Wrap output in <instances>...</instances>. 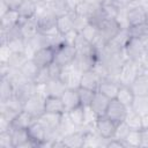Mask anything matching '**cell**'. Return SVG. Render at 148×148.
<instances>
[{
  "mask_svg": "<svg viewBox=\"0 0 148 148\" xmlns=\"http://www.w3.org/2000/svg\"><path fill=\"white\" fill-rule=\"evenodd\" d=\"M37 16H38V31L42 35H57L58 29H57V16L50 12L44 2L42 5H38V10H37Z\"/></svg>",
  "mask_w": 148,
  "mask_h": 148,
  "instance_id": "cell-1",
  "label": "cell"
},
{
  "mask_svg": "<svg viewBox=\"0 0 148 148\" xmlns=\"http://www.w3.org/2000/svg\"><path fill=\"white\" fill-rule=\"evenodd\" d=\"M143 72L142 66L131 59H126L120 72L118 75V81L120 84L124 86H131L133 83V81Z\"/></svg>",
  "mask_w": 148,
  "mask_h": 148,
  "instance_id": "cell-2",
  "label": "cell"
},
{
  "mask_svg": "<svg viewBox=\"0 0 148 148\" xmlns=\"http://www.w3.org/2000/svg\"><path fill=\"white\" fill-rule=\"evenodd\" d=\"M126 21L128 27L147 22V12L140 0H133L126 8Z\"/></svg>",
  "mask_w": 148,
  "mask_h": 148,
  "instance_id": "cell-3",
  "label": "cell"
},
{
  "mask_svg": "<svg viewBox=\"0 0 148 148\" xmlns=\"http://www.w3.org/2000/svg\"><path fill=\"white\" fill-rule=\"evenodd\" d=\"M76 57V49L72 44L62 43L54 47V61L60 66L71 65Z\"/></svg>",
  "mask_w": 148,
  "mask_h": 148,
  "instance_id": "cell-4",
  "label": "cell"
},
{
  "mask_svg": "<svg viewBox=\"0 0 148 148\" xmlns=\"http://www.w3.org/2000/svg\"><path fill=\"white\" fill-rule=\"evenodd\" d=\"M23 110L29 112L35 119H38L45 112V97L39 94L32 95L24 102Z\"/></svg>",
  "mask_w": 148,
  "mask_h": 148,
  "instance_id": "cell-5",
  "label": "cell"
},
{
  "mask_svg": "<svg viewBox=\"0 0 148 148\" xmlns=\"http://www.w3.org/2000/svg\"><path fill=\"white\" fill-rule=\"evenodd\" d=\"M121 29L120 24L116 18H106L99 25V35H101V42L103 45H106L113 37L118 34V31Z\"/></svg>",
  "mask_w": 148,
  "mask_h": 148,
  "instance_id": "cell-6",
  "label": "cell"
},
{
  "mask_svg": "<svg viewBox=\"0 0 148 148\" xmlns=\"http://www.w3.org/2000/svg\"><path fill=\"white\" fill-rule=\"evenodd\" d=\"M128 108L126 105H124L121 102H119L117 98H113L110 101L108 110L105 112V116L108 118H110L112 121H114L116 124H119L121 121L125 120L127 113H128Z\"/></svg>",
  "mask_w": 148,
  "mask_h": 148,
  "instance_id": "cell-7",
  "label": "cell"
},
{
  "mask_svg": "<svg viewBox=\"0 0 148 148\" xmlns=\"http://www.w3.org/2000/svg\"><path fill=\"white\" fill-rule=\"evenodd\" d=\"M82 73H80L72 64L67 66H62L61 73L59 79L66 84L67 88H75L77 89L80 87V80H81Z\"/></svg>",
  "mask_w": 148,
  "mask_h": 148,
  "instance_id": "cell-8",
  "label": "cell"
},
{
  "mask_svg": "<svg viewBox=\"0 0 148 148\" xmlns=\"http://www.w3.org/2000/svg\"><path fill=\"white\" fill-rule=\"evenodd\" d=\"M124 52H125V56L127 59L134 60L140 64V61L142 60V58L145 56V44L142 40L131 37L130 42L127 43V45L124 49Z\"/></svg>",
  "mask_w": 148,
  "mask_h": 148,
  "instance_id": "cell-9",
  "label": "cell"
},
{
  "mask_svg": "<svg viewBox=\"0 0 148 148\" xmlns=\"http://www.w3.org/2000/svg\"><path fill=\"white\" fill-rule=\"evenodd\" d=\"M116 127H117V124L114 121H112L110 118H108L105 114L98 117L96 123H95L96 132L105 140L113 138L114 132H116Z\"/></svg>",
  "mask_w": 148,
  "mask_h": 148,
  "instance_id": "cell-10",
  "label": "cell"
},
{
  "mask_svg": "<svg viewBox=\"0 0 148 148\" xmlns=\"http://www.w3.org/2000/svg\"><path fill=\"white\" fill-rule=\"evenodd\" d=\"M30 140L36 145V147H43L44 142L46 141V136H47V130L46 127L38 120L36 119L27 130Z\"/></svg>",
  "mask_w": 148,
  "mask_h": 148,
  "instance_id": "cell-11",
  "label": "cell"
},
{
  "mask_svg": "<svg viewBox=\"0 0 148 148\" xmlns=\"http://www.w3.org/2000/svg\"><path fill=\"white\" fill-rule=\"evenodd\" d=\"M97 61V53H76L72 65L80 72L84 73L95 67Z\"/></svg>",
  "mask_w": 148,
  "mask_h": 148,
  "instance_id": "cell-12",
  "label": "cell"
},
{
  "mask_svg": "<svg viewBox=\"0 0 148 148\" xmlns=\"http://www.w3.org/2000/svg\"><path fill=\"white\" fill-rule=\"evenodd\" d=\"M31 59L35 61V64L39 68L47 67L54 61V47H51V46L40 47L35 51Z\"/></svg>",
  "mask_w": 148,
  "mask_h": 148,
  "instance_id": "cell-13",
  "label": "cell"
},
{
  "mask_svg": "<svg viewBox=\"0 0 148 148\" xmlns=\"http://www.w3.org/2000/svg\"><path fill=\"white\" fill-rule=\"evenodd\" d=\"M20 28H21V32L24 39H29L35 37L37 34H39L38 31V16L35 15L32 17L29 18H21L20 22Z\"/></svg>",
  "mask_w": 148,
  "mask_h": 148,
  "instance_id": "cell-14",
  "label": "cell"
},
{
  "mask_svg": "<svg viewBox=\"0 0 148 148\" xmlns=\"http://www.w3.org/2000/svg\"><path fill=\"white\" fill-rule=\"evenodd\" d=\"M62 142L65 148H82L84 143V130L81 127L72 133L64 135Z\"/></svg>",
  "mask_w": 148,
  "mask_h": 148,
  "instance_id": "cell-15",
  "label": "cell"
},
{
  "mask_svg": "<svg viewBox=\"0 0 148 148\" xmlns=\"http://www.w3.org/2000/svg\"><path fill=\"white\" fill-rule=\"evenodd\" d=\"M119 87H120V83L118 82V80L112 79V77H104L101 80L99 88L97 91H101L102 94L108 96L110 99H113L117 97Z\"/></svg>",
  "mask_w": 148,
  "mask_h": 148,
  "instance_id": "cell-16",
  "label": "cell"
},
{
  "mask_svg": "<svg viewBox=\"0 0 148 148\" xmlns=\"http://www.w3.org/2000/svg\"><path fill=\"white\" fill-rule=\"evenodd\" d=\"M110 101L111 99L108 96H105L101 91H96L95 92V96H94V98H92V101H91V103H90L89 106L96 113L97 117H101V116H104L105 114Z\"/></svg>",
  "mask_w": 148,
  "mask_h": 148,
  "instance_id": "cell-17",
  "label": "cell"
},
{
  "mask_svg": "<svg viewBox=\"0 0 148 148\" xmlns=\"http://www.w3.org/2000/svg\"><path fill=\"white\" fill-rule=\"evenodd\" d=\"M101 80H102V77L94 69H90V71H87V72L82 73L81 80H80V87L97 91L98 88H99Z\"/></svg>",
  "mask_w": 148,
  "mask_h": 148,
  "instance_id": "cell-18",
  "label": "cell"
},
{
  "mask_svg": "<svg viewBox=\"0 0 148 148\" xmlns=\"http://www.w3.org/2000/svg\"><path fill=\"white\" fill-rule=\"evenodd\" d=\"M36 119L27 111L22 110L20 111L15 118L10 121V128L13 130H28L29 126L35 121Z\"/></svg>",
  "mask_w": 148,
  "mask_h": 148,
  "instance_id": "cell-19",
  "label": "cell"
},
{
  "mask_svg": "<svg viewBox=\"0 0 148 148\" xmlns=\"http://www.w3.org/2000/svg\"><path fill=\"white\" fill-rule=\"evenodd\" d=\"M36 90H37V84L34 82V81H25L24 83L17 86L15 88V96L24 104V102L30 98L32 95L36 94Z\"/></svg>",
  "mask_w": 148,
  "mask_h": 148,
  "instance_id": "cell-20",
  "label": "cell"
},
{
  "mask_svg": "<svg viewBox=\"0 0 148 148\" xmlns=\"http://www.w3.org/2000/svg\"><path fill=\"white\" fill-rule=\"evenodd\" d=\"M62 103L65 105L66 111H69L79 105H81L80 102V97H79V91L75 88H67L65 90V92L61 96Z\"/></svg>",
  "mask_w": 148,
  "mask_h": 148,
  "instance_id": "cell-21",
  "label": "cell"
},
{
  "mask_svg": "<svg viewBox=\"0 0 148 148\" xmlns=\"http://www.w3.org/2000/svg\"><path fill=\"white\" fill-rule=\"evenodd\" d=\"M130 39H131V35L128 28H121L118 31V34L113 37V39H111L106 45H109L114 50H124L127 43L130 42Z\"/></svg>",
  "mask_w": 148,
  "mask_h": 148,
  "instance_id": "cell-22",
  "label": "cell"
},
{
  "mask_svg": "<svg viewBox=\"0 0 148 148\" xmlns=\"http://www.w3.org/2000/svg\"><path fill=\"white\" fill-rule=\"evenodd\" d=\"M44 5L57 17L72 12L66 0H45L44 1Z\"/></svg>",
  "mask_w": 148,
  "mask_h": 148,
  "instance_id": "cell-23",
  "label": "cell"
},
{
  "mask_svg": "<svg viewBox=\"0 0 148 148\" xmlns=\"http://www.w3.org/2000/svg\"><path fill=\"white\" fill-rule=\"evenodd\" d=\"M66 89H67L66 84L60 79H50L45 83V92H46V96L61 97Z\"/></svg>",
  "mask_w": 148,
  "mask_h": 148,
  "instance_id": "cell-24",
  "label": "cell"
},
{
  "mask_svg": "<svg viewBox=\"0 0 148 148\" xmlns=\"http://www.w3.org/2000/svg\"><path fill=\"white\" fill-rule=\"evenodd\" d=\"M21 16L17 9H9L7 13L0 16V29H9L20 24Z\"/></svg>",
  "mask_w": 148,
  "mask_h": 148,
  "instance_id": "cell-25",
  "label": "cell"
},
{
  "mask_svg": "<svg viewBox=\"0 0 148 148\" xmlns=\"http://www.w3.org/2000/svg\"><path fill=\"white\" fill-rule=\"evenodd\" d=\"M45 112H51V113H65L66 109L62 103L61 97H56V96H46L45 97Z\"/></svg>",
  "mask_w": 148,
  "mask_h": 148,
  "instance_id": "cell-26",
  "label": "cell"
},
{
  "mask_svg": "<svg viewBox=\"0 0 148 148\" xmlns=\"http://www.w3.org/2000/svg\"><path fill=\"white\" fill-rule=\"evenodd\" d=\"M61 117H62V114H60V113L44 112L38 118V120L46 127L47 131H51V130H56L59 127L60 121H61Z\"/></svg>",
  "mask_w": 148,
  "mask_h": 148,
  "instance_id": "cell-27",
  "label": "cell"
},
{
  "mask_svg": "<svg viewBox=\"0 0 148 148\" xmlns=\"http://www.w3.org/2000/svg\"><path fill=\"white\" fill-rule=\"evenodd\" d=\"M57 29L60 35H65L69 32L71 30H74V24H73V12L64 14L61 16L57 17Z\"/></svg>",
  "mask_w": 148,
  "mask_h": 148,
  "instance_id": "cell-28",
  "label": "cell"
},
{
  "mask_svg": "<svg viewBox=\"0 0 148 148\" xmlns=\"http://www.w3.org/2000/svg\"><path fill=\"white\" fill-rule=\"evenodd\" d=\"M124 121L131 131H141L143 128L142 116L140 113H138L136 111L132 110V109L128 110V113H127Z\"/></svg>",
  "mask_w": 148,
  "mask_h": 148,
  "instance_id": "cell-29",
  "label": "cell"
},
{
  "mask_svg": "<svg viewBox=\"0 0 148 148\" xmlns=\"http://www.w3.org/2000/svg\"><path fill=\"white\" fill-rule=\"evenodd\" d=\"M116 98H117L119 102H121L124 105H126L128 109H131V106H132V104H133V102H134L135 95H134V92H133V90H132V88H131L130 86L120 84Z\"/></svg>",
  "mask_w": 148,
  "mask_h": 148,
  "instance_id": "cell-30",
  "label": "cell"
},
{
  "mask_svg": "<svg viewBox=\"0 0 148 148\" xmlns=\"http://www.w3.org/2000/svg\"><path fill=\"white\" fill-rule=\"evenodd\" d=\"M135 96H146L148 95V79L141 73L130 86Z\"/></svg>",
  "mask_w": 148,
  "mask_h": 148,
  "instance_id": "cell-31",
  "label": "cell"
},
{
  "mask_svg": "<svg viewBox=\"0 0 148 148\" xmlns=\"http://www.w3.org/2000/svg\"><path fill=\"white\" fill-rule=\"evenodd\" d=\"M15 94V87L14 84L6 77L0 76V103L9 99Z\"/></svg>",
  "mask_w": 148,
  "mask_h": 148,
  "instance_id": "cell-32",
  "label": "cell"
},
{
  "mask_svg": "<svg viewBox=\"0 0 148 148\" xmlns=\"http://www.w3.org/2000/svg\"><path fill=\"white\" fill-rule=\"evenodd\" d=\"M68 118L71 119V121L77 127L81 128L84 126V106L79 105L69 111H66Z\"/></svg>",
  "mask_w": 148,
  "mask_h": 148,
  "instance_id": "cell-33",
  "label": "cell"
},
{
  "mask_svg": "<svg viewBox=\"0 0 148 148\" xmlns=\"http://www.w3.org/2000/svg\"><path fill=\"white\" fill-rule=\"evenodd\" d=\"M128 31L132 38H136L142 40L143 43L148 42V23H141L138 25H133V27H128Z\"/></svg>",
  "mask_w": 148,
  "mask_h": 148,
  "instance_id": "cell-34",
  "label": "cell"
},
{
  "mask_svg": "<svg viewBox=\"0 0 148 148\" xmlns=\"http://www.w3.org/2000/svg\"><path fill=\"white\" fill-rule=\"evenodd\" d=\"M37 10H38V5H36L29 0H23V2L17 8V12H18L21 18L32 17V16L37 15Z\"/></svg>",
  "mask_w": 148,
  "mask_h": 148,
  "instance_id": "cell-35",
  "label": "cell"
},
{
  "mask_svg": "<svg viewBox=\"0 0 148 148\" xmlns=\"http://www.w3.org/2000/svg\"><path fill=\"white\" fill-rule=\"evenodd\" d=\"M20 69L28 81H34V82H35V79L39 72V67L35 64V61L32 59H28Z\"/></svg>",
  "mask_w": 148,
  "mask_h": 148,
  "instance_id": "cell-36",
  "label": "cell"
},
{
  "mask_svg": "<svg viewBox=\"0 0 148 148\" xmlns=\"http://www.w3.org/2000/svg\"><path fill=\"white\" fill-rule=\"evenodd\" d=\"M10 133H12L14 148H22L23 145L30 140L27 130H13V128H10Z\"/></svg>",
  "mask_w": 148,
  "mask_h": 148,
  "instance_id": "cell-37",
  "label": "cell"
},
{
  "mask_svg": "<svg viewBox=\"0 0 148 148\" xmlns=\"http://www.w3.org/2000/svg\"><path fill=\"white\" fill-rule=\"evenodd\" d=\"M131 109L136 111L141 116L147 113L148 112V95H146V96H135Z\"/></svg>",
  "mask_w": 148,
  "mask_h": 148,
  "instance_id": "cell-38",
  "label": "cell"
},
{
  "mask_svg": "<svg viewBox=\"0 0 148 148\" xmlns=\"http://www.w3.org/2000/svg\"><path fill=\"white\" fill-rule=\"evenodd\" d=\"M28 59L30 58H28V56L24 52H13L7 65L12 68H21Z\"/></svg>",
  "mask_w": 148,
  "mask_h": 148,
  "instance_id": "cell-39",
  "label": "cell"
},
{
  "mask_svg": "<svg viewBox=\"0 0 148 148\" xmlns=\"http://www.w3.org/2000/svg\"><path fill=\"white\" fill-rule=\"evenodd\" d=\"M98 7H95L92 5H89L88 2L86 1H81L74 9V13L79 14V15H82L84 17H87L88 20H90V17L92 16V14L95 13V10L97 9Z\"/></svg>",
  "mask_w": 148,
  "mask_h": 148,
  "instance_id": "cell-40",
  "label": "cell"
},
{
  "mask_svg": "<svg viewBox=\"0 0 148 148\" xmlns=\"http://www.w3.org/2000/svg\"><path fill=\"white\" fill-rule=\"evenodd\" d=\"M124 142L126 147H132V148H139L141 147V133L140 131H130L126 138L124 139Z\"/></svg>",
  "mask_w": 148,
  "mask_h": 148,
  "instance_id": "cell-41",
  "label": "cell"
},
{
  "mask_svg": "<svg viewBox=\"0 0 148 148\" xmlns=\"http://www.w3.org/2000/svg\"><path fill=\"white\" fill-rule=\"evenodd\" d=\"M77 91H79V97H80L81 105L82 106H89L91 101H92V98H94V96H95L96 91L87 89V88H83V87H79Z\"/></svg>",
  "mask_w": 148,
  "mask_h": 148,
  "instance_id": "cell-42",
  "label": "cell"
},
{
  "mask_svg": "<svg viewBox=\"0 0 148 148\" xmlns=\"http://www.w3.org/2000/svg\"><path fill=\"white\" fill-rule=\"evenodd\" d=\"M90 23V21L82 16V15H79L76 13L73 12V24H74V30H76L77 32H81L88 24Z\"/></svg>",
  "mask_w": 148,
  "mask_h": 148,
  "instance_id": "cell-43",
  "label": "cell"
},
{
  "mask_svg": "<svg viewBox=\"0 0 148 148\" xmlns=\"http://www.w3.org/2000/svg\"><path fill=\"white\" fill-rule=\"evenodd\" d=\"M0 148H14L10 130L0 132Z\"/></svg>",
  "mask_w": 148,
  "mask_h": 148,
  "instance_id": "cell-44",
  "label": "cell"
},
{
  "mask_svg": "<svg viewBox=\"0 0 148 148\" xmlns=\"http://www.w3.org/2000/svg\"><path fill=\"white\" fill-rule=\"evenodd\" d=\"M130 131H131V130H130L128 126L125 124V121H121V123L117 124V127H116V132H114L113 138L124 141V139L126 138V135L128 134Z\"/></svg>",
  "mask_w": 148,
  "mask_h": 148,
  "instance_id": "cell-45",
  "label": "cell"
},
{
  "mask_svg": "<svg viewBox=\"0 0 148 148\" xmlns=\"http://www.w3.org/2000/svg\"><path fill=\"white\" fill-rule=\"evenodd\" d=\"M50 79H51V76H50L47 67H43V68H39V72L37 74V76H36V79H35V83L45 84Z\"/></svg>",
  "mask_w": 148,
  "mask_h": 148,
  "instance_id": "cell-46",
  "label": "cell"
},
{
  "mask_svg": "<svg viewBox=\"0 0 148 148\" xmlns=\"http://www.w3.org/2000/svg\"><path fill=\"white\" fill-rule=\"evenodd\" d=\"M13 51L9 49V46L7 44H2L0 45V62L2 64H7L10 56H12Z\"/></svg>",
  "mask_w": 148,
  "mask_h": 148,
  "instance_id": "cell-47",
  "label": "cell"
},
{
  "mask_svg": "<svg viewBox=\"0 0 148 148\" xmlns=\"http://www.w3.org/2000/svg\"><path fill=\"white\" fill-rule=\"evenodd\" d=\"M47 69H49V73H50L51 79H59L60 73H61V69H62V66H60L59 64H57L56 61H53L50 66H47Z\"/></svg>",
  "mask_w": 148,
  "mask_h": 148,
  "instance_id": "cell-48",
  "label": "cell"
},
{
  "mask_svg": "<svg viewBox=\"0 0 148 148\" xmlns=\"http://www.w3.org/2000/svg\"><path fill=\"white\" fill-rule=\"evenodd\" d=\"M79 34H80V32H77L76 30H71L69 32L65 34V35H64V43L74 45V43H75V40H76Z\"/></svg>",
  "mask_w": 148,
  "mask_h": 148,
  "instance_id": "cell-49",
  "label": "cell"
},
{
  "mask_svg": "<svg viewBox=\"0 0 148 148\" xmlns=\"http://www.w3.org/2000/svg\"><path fill=\"white\" fill-rule=\"evenodd\" d=\"M106 147L108 148H113V147H117V148H126V145H125V142L123 140H118V139L111 138V139L108 140Z\"/></svg>",
  "mask_w": 148,
  "mask_h": 148,
  "instance_id": "cell-50",
  "label": "cell"
},
{
  "mask_svg": "<svg viewBox=\"0 0 148 148\" xmlns=\"http://www.w3.org/2000/svg\"><path fill=\"white\" fill-rule=\"evenodd\" d=\"M141 147H148V127H143L141 131Z\"/></svg>",
  "mask_w": 148,
  "mask_h": 148,
  "instance_id": "cell-51",
  "label": "cell"
},
{
  "mask_svg": "<svg viewBox=\"0 0 148 148\" xmlns=\"http://www.w3.org/2000/svg\"><path fill=\"white\" fill-rule=\"evenodd\" d=\"M3 1L8 5V7L10 9H17L20 7V5L23 2V0H3Z\"/></svg>",
  "mask_w": 148,
  "mask_h": 148,
  "instance_id": "cell-52",
  "label": "cell"
},
{
  "mask_svg": "<svg viewBox=\"0 0 148 148\" xmlns=\"http://www.w3.org/2000/svg\"><path fill=\"white\" fill-rule=\"evenodd\" d=\"M83 1H86V2H88L89 5H92V6H95V7H101V6L105 2V0H83Z\"/></svg>",
  "mask_w": 148,
  "mask_h": 148,
  "instance_id": "cell-53",
  "label": "cell"
},
{
  "mask_svg": "<svg viewBox=\"0 0 148 148\" xmlns=\"http://www.w3.org/2000/svg\"><path fill=\"white\" fill-rule=\"evenodd\" d=\"M142 121H143V127H148V112L142 116Z\"/></svg>",
  "mask_w": 148,
  "mask_h": 148,
  "instance_id": "cell-54",
  "label": "cell"
},
{
  "mask_svg": "<svg viewBox=\"0 0 148 148\" xmlns=\"http://www.w3.org/2000/svg\"><path fill=\"white\" fill-rule=\"evenodd\" d=\"M29 1H31V2H34L36 5H42L44 2V0H29Z\"/></svg>",
  "mask_w": 148,
  "mask_h": 148,
  "instance_id": "cell-55",
  "label": "cell"
},
{
  "mask_svg": "<svg viewBox=\"0 0 148 148\" xmlns=\"http://www.w3.org/2000/svg\"><path fill=\"white\" fill-rule=\"evenodd\" d=\"M142 2H143V3H148V0H143Z\"/></svg>",
  "mask_w": 148,
  "mask_h": 148,
  "instance_id": "cell-56",
  "label": "cell"
},
{
  "mask_svg": "<svg viewBox=\"0 0 148 148\" xmlns=\"http://www.w3.org/2000/svg\"><path fill=\"white\" fill-rule=\"evenodd\" d=\"M147 23H148V13H147Z\"/></svg>",
  "mask_w": 148,
  "mask_h": 148,
  "instance_id": "cell-57",
  "label": "cell"
},
{
  "mask_svg": "<svg viewBox=\"0 0 148 148\" xmlns=\"http://www.w3.org/2000/svg\"><path fill=\"white\" fill-rule=\"evenodd\" d=\"M44 1H45V0H44Z\"/></svg>",
  "mask_w": 148,
  "mask_h": 148,
  "instance_id": "cell-58",
  "label": "cell"
}]
</instances>
